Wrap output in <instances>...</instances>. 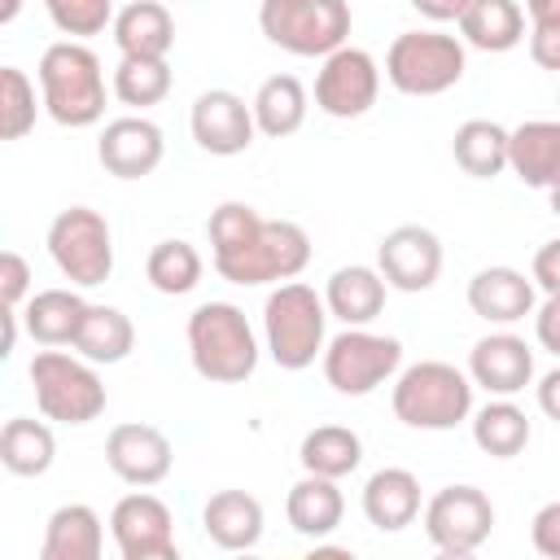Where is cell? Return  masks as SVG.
Wrapping results in <instances>:
<instances>
[{
    "label": "cell",
    "instance_id": "cell-12",
    "mask_svg": "<svg viewBox=\"0 0 560 560\" xmlns=\"http://www.w3.org/2000/svg\"><path fill=\"white\" fill-rule=\"evenodd\" d=\"M381 96V66L368 48L341 44L337 52L319 57L315 74V109L328 118H363Z\"/></svg>",
    "mask_w": 560,
    "mask_h": 560
},
{
    "label": "cell",
    "instance_id": "cell-23",
    "mask_svg": "<svg viewBox=\"0 0 560 560\" xmlns=\"http://www.w3.org/2000/svg\"><path fill=\"white\" fill-rule=\"evenodd\" d=\"M385 276L381 267H363V262H350V267H337L324 284V302H328V315L341 319L346 328H363L372 324L381 311H385Z\"/></svg>",
    "mask_w": 560,
    "mask_h": 560
},
{
    "label": "cell",
    "instance_id": "cell-29",
    "mask_svg": "<svg viewBox=\"0 0 560 560\" xmlns=\"http://www.w3.org/2000/svg\"><path fill=\"white\" fill-rule=\"evenodd\" d=\"M508 127H499L494 118H468L455 127L451 136V153L455 166L472 179H494L508 171Z\"/></svg>",
    "mask_w": 560,
    "mask_h": 560
},
{
    "label": "cell",
    "instance_id": "cell-21",
    "mask_svg": "<svg viewBox=\"0 0 560 560\" xmlns=\"http://www.w3.org/2000/svg\"><path fill=\"white\" fill-rule=\"evenodd\" d=\"M201 529L223 551H249V547H258L267 516L249 490H214L201 508Z\"/></svg>",
    "mask_w": 560,
    "mask_h": 560
},
{
    "label": "cell",
    "instance_id": "cell-11",
    "mask_svg": "<svg viewBox=\"0 0 560 560\" xmlns=\"http://www.w3.org/2000/svg\"><path fill=\"white\" fill-rule=\"evenodd\" d=\"M494 529V503L477 486H442L424 503V534L442 556H472Z\"/></svg>",
    "mask_w": 560,
    "mask_h": 560
},
{
    "label": "cell",
    "instance_id": "cell-8",
    "mask_svg": "<svg viewBox=\"0 0 560 560\" xmlns=\"http://www.w3.org/2000/svg\"><path fill=\"white\" fill-rule=\"evenodd\" d=\"M468 70L464 39L446 31H402L385 52V79L402 96H442Z\"/></svg>",
    "mask_w": 560,
    "mask_h": 560
},
{
    "label": "cell",
    "instance_id": "cell-32",
    "mask_svg": "<svg viewBox=\"0 0 560 560\" xmlns=\"http://www.w3.org/2000/svg\"><path fill=\"white\" fill-rule=\"evenodd\" d=\"M57 459V438L44 420L31 416H13L0 429V464L13 477H44Z\"/></svg>",
    "mask_w": 560,
    "mask_h": 560
},
{
    "label": "cell",
    "instance_id": "cell-47",
    "mask_svg": "<svg viewBox=\"0 0 560 560\" xmlns=\"http://www.w3.org/2000/svg\"><path fill=\"white\" fill-rule=\"evenodd\" d=\"M18 13H22V0H4V4H0V26H9Z\"/></svg>",
    "mask_w": 560,
    "mask_h": 560
},
{
    "label": "cell",
    "instance_id": "cell-41",
    "mask_svg": "<svg viewBox=\"0 0 560 560\" xmlns=\"http://www.w3.org/2000/svg\"><path fill=\"white\" fill-rule=\"evenodd\" d=\"M529 276H534V284H538V289H542L547 298H560V236L534 249Z\"/></svg>",
    "mask_w": 560,
    "mask_h": 560
},
{
    "label": "cell",
    "instance_id": "cell-27",
    "mask_svg": "<svg viewBox=\"0 0 560 560\" xmlns=\"http://www.w3.org/2000/svg\"><path fill=\"white\" fill-rule=\"evenodd\" d=\"M92 302H83L79 289H39L22 306V324L35 346H74L83 315Z\"/></svg>",
    "mask_w": 560,
    "mask_h": 560
},
{
    "label": "cell",
    "instance_id": "cell-42",
    "mask_svg": "<svg viewBox=\"0 0 560 560\" xmlns=\"http://www.w3.org/2000/svg\"><path fill=\"white\" fill-rule=\"evenodd\" d=\"M529 57L542 70H560V26L529 22Z\"/></svg>",
    "mask_w": 560,
    "mask_h": 560
},
{
    "label": "cell",
    "instance_id": "cell-43",
    "mask_svg": "<svg viewBox=\"0 0 560 560\" xmlns=\"http://www.w3.org/2000/svg\"><path fill=\"white\" fill-rule=\"evenodd\" d=\"M534 337L547 354L560 359V298H547L542 306H534Z\"/></svg>",
    "mask_w": 560,
    "mask_h": 560
},
{
    "label": "cell",
    "instance_id": "cell-33",
    "mask_svg": "<svg viewBox=\"0 0 560 560\" xmlns=\"http://www.w3.org/2000/svg\"><path fill=\"white\" fill-rule=\"evenodd\" d=\"M298 459L306 472H319V477H350L359 464H363V438L346 424H315L302 446H298Z\"/></svg>",
    "mask_w": 560,
    "mask_h": 560
},
{
    "label": "cell",
    "instance_id": "cell-37",
    "mask_svg": "<svg viewBox=\"0 0 560 560\" xmlns=\"http://www.w3.org/2000/svg\"><path fill=\"white\" fill-rule=\"evenodd\" d=\"M44 101H35V83L18 66H0V140H22L35 127Z\"/></svg>",
    "mask_w": 560,
    "mask_h": 560
},
{
    "label": "cell",
    "instance_id": "cell-30",
    "mask_svg": "<svg viewBox=\"0 0 560 560\" xmlns=\"http://www.w3.org/2000/svg\"><path fill=\"white\" fill-rule=\"evenodd\" d=\"M472 424V442L490 455V459H512L529 446V416L525 407H516L512 398H490L486 407H472L468 416Z\"/></svg>",
    "mask_w": 560,
    "mask_h": 560
},
{
    "label": "cell",
    "instance_id": "cell-39",
    "mask_svg": "<svg viewBox=\"0 0 560 560\" xmlns=\"http://www.w3.org/2000/svg\"><path fill=\"white\" fill-rule=\"evenodd\" d=\"M26 293H31V262L18 249H4L0 254V298H4V306H22Z\"/></svg>",
    "mask_w": 560,
    "mask_h": 560
},
{
    "label": "cell",
    "instance_id": "cell-13",
    "mask_svg": "<svg viewBox=\"0 0 560 560\" xmlns=\"http://www.w3.org/2000/svg\"><path fill=\"white\" fill-rule=\"evenodd\" d=\"M109 534L122 560H175V516L171 508L149 494V486L122 494L109 512Z\"/></svg>",
    "mask_w": 560,
    "mask_h": 560
},
{
    "label": "cell",
    "instance_id": "cell-31",
    "mask_svg": "<svg viewBox=\"0 0 560 560\" xmlns=\"http://www.w3.org/2000/svg\"><path fill=\"white\" fill-rule=\"evenodd\" d=\"M249 105H254L258 131L271 136V140L293 136V131L306 122V109H311L306 88H302V79H293V74H271V79H262Z\"/></svg>",
    "mask_w": 560,
    "mask_h": 560
},
{
    "label": "cell",
    "instance_id": "cell-6",
    "mask_svg": "<svg viewBox=\"0 0 560 560\" xmlns=\"http://www.w3.org/2000/svg\"><path fill=\"white\" fill-rule=\"evenodd\" d=\"M26 376H31L39 416L57 420V424H92L109 402L96 363L83 359L79 350L66 354L57 346H44V350H35Z\"/></svg>",
    "mask_w": 560,
    "mask_h": 560
},
{
    "label": "cell",
    "instance_id": "cell-18",
    "mask_svg": "<svg viewBox=\"0 0 560 560\" xmlns=\"http://www.w3.org/2000/svg\"><path fill=\"white\" fill-rule=\"evenodd\" d=\"M468 376L490 398H516L534 381V350L516 332H486L468 350Z\"/></svg>",
    "mask_w": 560,
    "mask_h": 560
},
{
    "label": "cell",
    "instance_id": "cell-26",
    "mask_svg": "<svg viewBox=\"0 0 560 560\" xmlns=\"http://www.w3.org/2000/svg\"><path fill=\"white\" fill-rule=\"evenodd\" d=\"M114 44L122 57H166L175 48V18L162 0H131L114 13Z\"/></svg>",
    "mask_w": 560,
    "mask_h": 560
},
{
    "label": "cell",
    "instance_id": "cell-49",
    "mask_svg": "<svg viewBox=\"0 0 560 560\" xmlns=\"http://www.w3.org/2000/svg\"><path fill=\"white\" fill-rule=\"evenodd\" d=\"M556 101H560V92H556Z\"/></svg>",
    "mask_w": 560,
    "mask_h": 560
},
{
    "label": "cell",
    "instance_id": "cell-1",
    "mask_svg": "<svg viewBox=\"0 0 560 560\" xmlns=\"http://www.w3.org/2000/svg\"><path fill=\"white\" fill-rule=\"evenodd\" d=\"M210 258L228 284H284L311 262V236L293 219H262L245 201H223L210 210Z\"/></svg>",
    "mask_w": 560,
    "mask_h": 560
},
{
    "label": "cell",
    "instance_id": "cell-4",
    "mask_svg": "<svg viewBox=\"0 0 560 560\" xmlns=\"http://www.w3.org/2000/svg\"><path fill=\"white\" fill-rule=\"evenodd\" d=\"M472 376L459 372L455 363L442 359H420L398 368L394 389H389V407L394 420L420 433H446L455 424H464L472 416Z\"/></svg>",
    "mask_w": 560,
    "mask_h": 560
},
{
    "label": "cell",
    "instance_id": "cell-35",
    "mask_svg": "<svg viewBox=\"0 0 560 560\" xmlns=\"http://www.w3.org/2000/svg\"><path fill=\"white\" fill-rule=\"evenodd\" d=\"M201 271H206V262H201L197 245H188V241H179V236L158 241V245L149 249V258H144L149 284H153L158 293H166V298L192 293V289L201 284Z\"/></svg>",
    "mask_w": 560,
    "mask_h": 560
},
{
    "label": "cell",
    "instance_id": "cell-16",
    "mask_svg": "<svg viewBox=\"0 0 560 560\" xmlns=\"http://www.w3.org/2000/svg\"><path fill=\"white\" fill-rule=\"evenodd\" d=\"M166 158V136L153 118L144 114H122V118H109L101 127V140H96V162L114 175V179H144L162 166Z\"/></svg>",
    "mask_w": 560,
    "mask_h": 560
},
{
    "label": "cell",
    "instance_id": "cell-24",
    "mask_svg": "<svg viewBox=\"0 0 560 560\" xmlns=\"http://www.w3.org/2000/svg\"><path fill=\"white\" fill-rule=\"evenodd\" d=\"M284 516L289 525L302 534V538H328L341 516H346V494L337 486V477H319V472H302L293 486H289V499H284Z\"/></svg>",
    "mask_w": 560,
    "mask_h": 560
},
{
    "label": "cell",
    "instance_id": "cell-10",
    "mask_svg": "<svg viewBox=\"0 0 560 560\" xmlns=\"http://www.w3.org/2000/svg\"><path fill=\"white\" fill-rule=\"evenodd\" d=\"M324 381L346 394V398H363L372 389H381L385 381L398 376L402 368V341L389 332H372L363 328H341L337 337H328L324 354H319Z\"/></svg>",
    "mask_w": 560,
    "mask_h": 560
},
{
    "label": "cell",
    "instance_id": "cell-20",
    "mask_svg": "<svg viewBox=\"0 0 560 560\" xmlns=\"http://www.w3.org/2000/svg\"><path fill=\"white\" fill-rule=\"evenodd\" d=\"M508 171L525 188L560 184V118H529L508 136Z\"/></svg>",
    "mask_w": 560,
    "mask_h": 560
},
{
    "label": "cell",
    "instance_id": "cell-17",
    "mask_svg": "<svg viewBox=\"0 0 560 560\" xmlns=\"http://www.w3.org/2000/svg\"><path fill=\"white\" fill-rule=\"evenodd\" d=\"M105 464L127 486H158L171 477L175 451H171V438L162 429L140 424V420H122L105 438Z\"/></svg>",
    "mask_w": 560,
    "mask_h": 560
},
{
    "label": "cell",
    "instance_id": "cell-38",
    "mask_svg": "<svg viewBox=\"0 0 560 560\" xmlns=\"http://www.w3.org/2000/svg\"><path fill=\"white\" fill-rule=\"evenodd\" d=\"M39 4L52 18V26L70 39H88L114 26V0H39Z\"/></svg>",
    "mask_w": 560,
    "mask_h": 560
},
{
    "label": "cell",
    "instance_id": "cell-25",
    "mask_svg": "<svg viewBox=\"0 0 560 560\" xmlns=\"http://www.w3.org/2000/svg\"><path fill=\"white\" fill-rule=\"evenodd\" d=\"M101 551H105V525H101L96 508L61 503L48 516L39 560H101Z\"/></svg>",
    "mask_w": 560,
    "mask_h": 560
},
{
    "label": "cell",
    "instance_id": "cell-46",
    "mask_svg": "<svg viewBox=\"0 0 560 560\" xmlns=\"http://www.w3.org/2000/svg\"><path fill=\"white\" fill-rule=\"evenodd\" d=\"M525 13H529V22L560 26V0H525Z\"/></svg>",
    "mask_w": 560,
    "mask_h": 560
},
{
    "label": "cell",
    "instance_id": "cell-22",
    "mask_svg": "<svg viewBox=\"0 0 560 560\" xmlns=\"http://www.w3.org/2000/svg\"><path fill=\"white\" fill-rule=\"evenodd\" d=\"M363 516L381 534H398L420 516V477L411 468H376L363 481Z\"/></svg>",
    "mask_w": 560,
    "mask_h": 560
},
{
    "label": "cell",
    "instance_id": "cell-19",
    "mask_svg": "<svg viewBox=\"0 0 560 560\" xmlns=\"http://www.w3.org/2000/svg\"><path fill=\"white\" fill-rule=\"evenodd\" d=\"M534 306H538V284L516 267H481L468 280V311L486 324L512 328L525 315H534Z\"/></svg>",
    "mask_w": 560,
    "mask_h": 560
},
{
    "label": "cell",
    "instance_id": "cell-44",
    "mask_svg": "<svg viewBox=\"0 0 560 560\" xmlns=\"http://www.w3.org/2000/svg\"><path fill=\"white\" fill-rule=\"evenodd\" d=\"M534 398H538V411H542L547 420H556V424H560V363H556L551 372H542V376H538Z\"/></svg>",
    "mask_w": 560,
    "mask_h": 560
},
{
    "label": "cell",
    "instance_id": "cell-15",
    "mask_svg": "<svg viewBox=\"0 0 560 560\" xmlns=\"http://www.w3.org/2000/svg\"><path fill=\"white\" fill-rule=\"evenodd\" d=\"M188 131L197 140L201 153L210 158H236L254 144L258 122H254V105H245L236 92L228 88H210L192 101L188 109Z\"/></svg>",
    "mask_w": 560,
    "mask_h": 560
},
{
    "label": "cell",
    "instance_id": "cell-2",
    "mask_svg": "<svg viewBox=\"0 0 560 560\" xmlns=\"http://www.w3.org/2000/svg\"><path fill=\"white\" fill-rule=\"evenodd\" d=\"M39 101L57 127H92L105 118V70L83 39H57L39 57Z\"/></svg>",
    "mask_w": 560,
    "mask_h": 560
},
{
    "label": "cell",
    "instance_id": "cell-9",
    "mask_svg": "<svg viewBox=\"0 0 560 560\" xmlns=\"http://www.w3.org/2000/svg\"><path fill=\"white\" fill-rule=\"evenodd\" d=\"M48 258L74 289H96L114 276V232L101 210L70 206L48 223Z\"/></svg>",
    "mask_w": 560,
    "mask_h": 560
},
{
    "label": "cell",
    "instance_id": "cell-36",
    "mask_svg": "<svg viewBox=\"0 0 560 560\" xmlns=\"http://www.w3.org/2000/svg\"><path fill=\"white\" fill-rule=\"evenodd\" d=\"M171 83H175V74L166 66V57H118L114 79H109L114 96L131 109H149V105L166 101Z\"/></svg>",
    "mask_w": 560,
    "mask_h": 560
},
{
    "label": "cell",
    "instance_id": "cell-45",
    "mask_svg": "<svg viewBox=\"0 0 560 560\" xmlns=\"http://www.w3.org/2000/svg\"><path fill=\"white\" fill-rule=\"evenodd\" d=\"M464 4L468 0H411V9L420 18H429V22H455L464 13Z\"/></svg>",
    "mask_w": 560,
    "mask_h": 560
},
{
    "label": "cell",
    "instance_id": "cell-48",
    "mask_svg": "<svg viewBox=\"0 0 560 560\" xmlns=\"http://www.w3.org/2000/svg\"><path fill=\"white\" fill-rule=\"evenodd\" d=\"M547 201H551V214H560V184H556V188H547Z\"/></svg>",
    "mask_w": 560,
    "mask_h": 560
},
{
    "label": "cell",
    "instance_id": "cell-34",
    "mask_svg": "<svg viewBox=\"0 0 560 560\" xmlns=\"http://www.w3.org/2000/svg\"><path fill=\"white\" fill-rule=\"evenodd\" d=\"M131 346H136V324L118 306L92 302L83 315V328L74 337V350L101 368V363H122L131 354Z\"/></svg>",
    "mask_w": 560,
    "mask_h": 560
},
{
    "label": "cell",
    "instance_id": "cell-5",
    "mask_svg": "<svg viewBox=\"0 0 560 560\" xmlns=\"http://www.w3.org/2000/svg\"><path fill=\"white\" fill-rule=\"evenodd\" d=\"M328 302L302 280H284L262 302V341L276 368L302 372L311 368L328 346Z\"/></svg>",
    "mask_w": 560,
    "mask_h": 560
},
{
    "label": "cell",
    "instance_id": "cell-40",
    "mask_svg": "<svg viewBox=\"0 0 560 560\" xmlns=\"http://www.w3.org/2000/svg\"><path fill=\"white\" fill-rule=\"evenodd\" d=\"M529 542H534L538 556L560 560V499H551V503H542V508L534 512V521H529Z\"/></svg>",
    "mask_w": 560,
    "mask_h": 560
},
{
    "label": "cell",
    "instance_id": "cell-7",
    "mask_svg": "<svg viewBox=\"0 0 560 560\" xmlns=\"http://www.w3.org/2000/svg\"><path fill=\"white\" fill-rule=\"evenodd\" d=\"M350 4L346 0H262L258 31L267 44L293 57H328L350 44Z\"/></svg>",
    "mask_w": 560,
    "mask_h": 560
},
{
    "label": "cell",
    "instance_id": "cell-14",
    "mask_svg": "<svg viewBox=\"0 0 560 560\" xmlns=\"http://www.w3.org/2000/svg\"><path fill=\"white\" fill-rule=\"evenodd\" d=\"M376 267L389 289L398 293H424L442 276V241L424 223H398L376 245Z\"/></svg>",
    "mask_w": 560,
    "mask_h": 560
},
{
    "label": "cell",
    "instance_id": "cell-28",
    "mask_svg": "<svg viewBox=\"0 0 560 560\" xmlns=\"http://www.w3.org/2000/svg\"><path fill=\"white\" fill-rule=\"evenodd\" d=\"M455 26L459 39L481 52H512L525 39V9L516 0H468Z\"/></svg>",
    "mask_w": 560,
    "mask_h": 560
},
{
    "label": "cell",
    "instance_id": "cell-3",
    "mask_svg": "<svg viewBox=\"0 0 560 560\" xmlns=\"http://www.w3.org/2000/svg\"><path fill=\"white\" fill-rule=\"evenodd\" d=\"M188 359H192V372L210 385H241L254 376L258 368V332L254 324L245 319V311L236 302H201L192 315H188Z\"/></svg>",
    "mask_w": 560,
    "mask_h": 560
}]
</instances>
